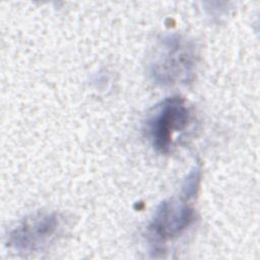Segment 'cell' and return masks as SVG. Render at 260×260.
<instances>
[{
	"label": "cell",
	"instance_id": "obj_1",
	"mask_svg": "<svg viewBox=\"0 0 260 260\" xmlns=\"http://www.w3.org/2000/svg\"><path fill=\"white\" fill-rule=\"evenodd\" d=\"M201 180V170L195 167L185 178L177 196L162 201L154 211L147 226L151 245L159 247L180 237L195 220L192 203L197 195Z\"/></svg>",
	"mask_w": 260,
	"mask_h": 260
},
{
	"label": "cell",
	"instance_id": "obj_2",
	"mask_svg": "<svg viewBox=\"0 0 260 260\" xmlns=\"http://www.w3.org/2000/svg\"><path fill=\"white\" fill-rule=\"evenodd\" d=\"M197 57L191 41L178 34L168 35L159 41L151 57V79L159 85L187 83L193 78Z\"/></svg>",
	"mask_w": 260,
	"mask_h": 260
},
{
	"label": "cell",
	"instance_id": "obj_3",
	"mask_svg": "<svg viewBox=\"0 0 260 260\" xmlns=\"http://www.w3.org/2000/svg\"><path fill=\"white\" fill-rule=\"evenodd\" d=\"M190 121V108L181 96H170L156 105L146 122V134L155 151L170 152L176 135L184 131Z\"/></svg>",
	"mask_w": 260,
	"mask_h": 260
},
{
	"label": "cell",
	"instance_id": "obj_4",
	"mask_svg": "<svg viewBox=\"0 0 260 260\" xmlns=\"http://www.w3.org/2000/svg\"><path fill=\"white\" fill-rule=\"evenodd\" d=\"M62 221L55 211H41L23 218L8 235V246L20 253L47 248L60 234Z\"/></svg>",
	"mask_w": 260,
	"mask_h": 260
}]
</instances>
